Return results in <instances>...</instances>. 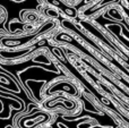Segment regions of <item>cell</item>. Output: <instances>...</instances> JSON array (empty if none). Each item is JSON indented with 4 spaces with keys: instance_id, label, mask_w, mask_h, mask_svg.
I'll return each mask as SVG.
<instances>
[{
    "instance_id": "cell-1",
    "label": "cell",
    "mask_w": 129,
    "mask_h": 128,
    "mask_svg": "<svg viewBox=\"0 0 129 128\" xmlns=\"http://www.w3.org/2000/svg\"><path fill=\"white\" fill-rule=\"evenodd\" d=\"M33 35H28L22 32L11 33V32L0 29V49H23L27 43L33 41Z\"/></svg>"
},
{
    "instance_id": "cell-2",
    "label": "cell",
    "mask_w": 129,
    "mask_h": 128,
    "mask_svg": "<svg viewBox=\"0 0 129 128\" xmlns=\"http://www.w3.org/2000/svg\"><path fill=\"white\" fill-rule=\"evenodd\" d=\"M59 92H64V93H67V94L74 97V95H77L78 91H77L76 85H74L70 81L64 79V78L54 79V81L50 82L42 90V94L47 98L52 97V95L57 94V93H59Z\"/></svg>"
},
{
    "instance_id": "cell-3",
    "label": "cell",
    "mask_w": 129,
    "mask_h": 128,
    "mask_svg": "<svg viewBox=\"0 0 129 128\" xmlns=\"http://www.w3.org/2000/svg\"><path fill=\"white\" fill-rule=\"evenodd\" d=\"M50 120L47 112H38L31 116H23L16 119V128H38Z\"/></svg>"
},
{
    "instance_id": "cell-4",
    "label": "cell",
    "mask_w": 129,
    "mask_h": 128,
    "mask_svg": "<svg viewBox=\"0 0 129 128\" xmlns=\"http://www.w3.org/2000/svg\"><path fill=\"white\" fill-rule=\"evenodd\" d=\"M19 18L22 23L25 24H34L36 25L40 23L42 15L40 14L39 10H33V9H23L19 14Z\"/></svg>"
},
{
    "instance_id": "cell-5",
    "label": "cell",
    "mask_w": 129,
    "mask_h": 128,
    "mask_svg": "<svg viewBox=\"0 0 129 128\" xmlns=\"http://www.w3.org/2000/svg\"><path fill=\"white\" fill-rule=\"evenodd\" d=\"M43 2H44L45 5H49V6L54 7V8L61 9V10L64 11V13H66L68 16H70V17L75 16V11H74L71 8H69V7L64 6L63 2L61 1V0H43Z\"/></svg>"
},
{
    "instance_id": "cell-6",
    "label": "cell",
    "mask_w": 129,
    "mask_h": 128,
    "mask_svg": "<svg viewBox=\"0 0 129 128\" xmlns=\"http://www.w3.org/2000/svg\"><path fill=\"white\" fill-rule=\"evenodd\" d=\"M39 11H40L41 15L47 18H58L60 16L58 9H56L52 6H49V5H44L41 9H39Z\"/></svg>"
},
{
    "instance_id": "cell-7",
    "label": "cell",
    "mask_w": 129,
    "mask_h": 128,
    "mask_svg": "<svg viewBox=\"0 0 129 128\" xmlns=\"http://www.w3.org/2000/svg\"><path fill=\"white\" fill-rule=\"evenodd\" d=\"M33 60L36 61V62H44V63H47V65H49L50 63V60H49V58L47 57V54L40 53V52L36 53V56H34Z\"/></svg>"
},
{
    "instance_id": "cell-8",
    "label": "cell",
    "mask_w": 129,
    "mask_h": 128,
    "mask_svg": "<svg viewBox=\"0 0 129 128\" xmlns=\"http://www.w3.org/2000/svg\"><path fill=\"white\" fill-rule=\"evenodd\" d=\"M7 17H8V13H7L6 8L2 6H0V25L2 24V23L6 22Z\"/></svg>"
},
{
    "instance_id": "cell-9",
    "label": "cell",
    "mask_w": 129,
    "mask_h": 128,
    "mask_svg": "<svg viewBox=\"0 0 129 128\" xmlns=\"http://www.w3.org/2000/svg\"><path fill=\"white\" fill-rule=\"evenodd\" d=\"M10 84L14 83L11 82V79H9L7 76H5V75H0V85H4V86H9Z\"/></svg>"
},
{
    "instance_id": "cell-10",
    "label": "cell",
    "mask_w": 129,
    "mask_h": 128,
    "mask_svg": "<svg viewBox=\"0 0 129 128\" xmlns=\"http://www.w3.org/2000/svg\"><path fill=\"white\" fill-rule=\"evenodd\" d=\"M108 16H110V17L114 18V19H121V16L118 14V11H117L116 8H111L108 10Z\"/></svg>"
}]
</instances>
